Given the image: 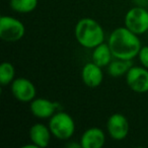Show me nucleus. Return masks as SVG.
I'll use <instances>...</instances> for the list:
<instances>
[{
    "mask_svg": "<svg viewBox=\"0 0 148 148\" xmlns=\"http://www.w3.org/2000/svg\"><path fill=\"white\" fill-rule=\"evenodd\" d=\"M49 128L54 137L60 140H68L74 134L75 123L69 114L60 111L50 118Z\"/></svg>",
    "mask_w": 148,
    "mask_h": 148,
    "instance_id": "3",
    "label": "nucleus"
},
{
    "mask_svg": "<svg viewBox=\"0 0 148 148\" xmlns=\"http://www.w3.org/2000/svg\"><path fill=\"white\" fill-rule=\"evenodd\" d=\"M12 95L21 103H31L36 97V87L31 80L23 77L16 78L11 82Z\"/></svg>",
    "mask_w": 148,
    "mask_h": 148,
    "instance_id": "7",
    "label": "nucleus"
},
{
    "mask_svg": "<svg viewBox=\"0 0 148 148\" xmlns=\"http://www.w3.org/2000/svg\"><path fill=\"white\" fill-rule=\"evenodd\" d=\"M81 78L86 86L95 88L101 84L103 79V73L101 67L93 62L86 63L81 70Z\"/></svg>",
    "mask_w": 148,
    "mask_h": 148,
    "instance_id": "10",
    "label": "nucleus"
},
{
    "mask_svg": "<svg viewBox=\"0 0 148 148\" xmlns=\"http://www.w3.org/2000/svg\"><path fill=\"white\" fill-rule=\"evenodd\" d=\"M51 130L44 124L37 123L29 129V139L37 147L45 148L49 145L51 138Z\"/></svg>",
    "mask_w": 148,
    "mask_h": 148,
    "instance_id": "12",
    "label": "nucleus"
},
{
    "mask_svg": "<svg viewBox=\"0 0 148 148\" xmlns=\"http://www.w3.org/2000/svg\"><path fill=\"white\" fill-rule=\"evenodd\" d=\"M113 53L111 51L109 44L103 43L95 47L92 51V62L99 65V67H105V66H109V64L112 62L113 59Z\"/></svg>",
    "mask_w": 148,
    "mask_h": 148,
    "instance_id": "13",
    "label": "nucleus"
},
{
    "mask_svg": "<svg viewBox=\"0 0 148 148\" xmlns=\"http://www.w3.org/2000/svg\"><path fill=\"white\" fill-rule=\"evenodd\" d=\"M131 60H122L117 59L112 61L108 66V72L113 77H120L124 74H127L129 69L132 67Z\"/></svg>",
    "mask_w": 148,
    "mask_h": 148,
    "instance_id": "14",
    "label": "nucleus"
},
{
    "mask_svg": "<svg viewBox=\"0 0 148 148\" xmlns=\"http://www.w3.org/2000/svg\"><path fill=\"white\" fill-rule=\"evenodd\" d=\"M59 103L49 101L47 99H35L31 101V112L35 117L39 119H49L57 112L61 111Z\"/></svg>",
    "mask_w": 148,
    "mask_h": 148,
    "instance_id": "9",
    "label": "nucleus"
},
{
    "mask_svg": "<svg viewBox=\"0 0 148 148\" xmlns=\"http://www.w3.org/2000/svg\"><path fill=\"white\" fill-rule=\"evenodd\" d=\"M109 46L114 58L132 60L138 56L141 49V42L138 35L126 27H118L110 35Z\"/></svg>",
    "mask_w": 148,
    "mask_h": 148,
    "instance_id": "1",
    "label": "nucleus"
},
{
    "mask_svg": "<svg viewBox=\"0 0 148 148\" xmlns=\"http://www.w3.org/2000/svg\"><path fill=\"white\" fill-rule=\"evenodd\" d=\"M138 57H139V60L142 65L148 69V46L141 47L139 54H138Z\"/></svg>",
    "mask_w": 148,
    "mask_h": 148,
    "instance_id": "17",
    "label": "nucleus"
},
{
    "mask_svg": "<svg viewBox=\"0 0 148 148\" xmlns=\"http://www.w3.org/2000/svg\"><path fill=\"white\" fill-rule=\"evenodd\" d=\"M25 27L21 21L8 15L0 17V38L5 42H17L25 36Z\"/></svg>",
    "mask_w": 148,
    "mask_h": 148,
    "instance_id": "4",
    "label": "nucleus"
},
{
    "mask_svg": "<svg viewBox=\"0 0 148 148\" xmlns=\"http://www.w3.org/2000/svg\"><path fill=\"white\" fill-rule=\"evenodd\" d=\"M107 129L110 136L114 140L120 141V140L125 139L128 136L130 125L127 118L123 114L115 113L108 120Z\"/></svg>",
    "mask_w": 148,
    "mask_h": 148,
    "instance_id": "8",
    "label": "nucleus"
},
{
    "mask_svg": "<svg viewBox=\"0 0 148 148\" xmlns=\"http://www.w3.org/2000/svg\"><path fill=\"white\" fill-rule=\"evenodd\" d=\"M75 38L80 46L87 49H95L105 42V32L97 21L84 17L75 25Z\"/></svg>",
    "mask_w": 148,
    "mask_h": 148,
    "instance_id": "2",
    "label": "nucleus"
},
{
    "mask_svg": "<svg viewBox=\"0 0 148 148\" xmlns=\"http://www.w3.org/2000/svg\"><path fill=\"white\" fill-rule=\"evenodd\" d=\"M11 9L18 13H29L38 6V0H10Z\"/></svg>",
    "mask_w": 148,
    "mask_h": 148,
    "instance_id": "15",
    "label": "nucleus"
},
{
    "mask_svg": "<svg viewBox=\"0 0 148 148\" xmlns=\"http://www.w3.org/2000/svg\"><path fill=\"white\" fill-rule=\"evenodd\" d=\"M126 82L128 86L137 93L148 91V69L138 66H132L126 74Z\"/></svg>",
    "mask_w": 148,
    "mask_h": 148,
    "instance_id": "6",
    "label": "nucleus"
},
{
    "mask_svg": "<svg viewBox=\"0 0 148 148\" xmlns=\"http://www.w3.org/2000/svg\"><path fill=\"white\" fill-rule=\"evenodd\" d=\"M105 132L97 127H92L85 130L80 138L82 148H101L105 145Z\"/></svg>",
    "mask_w": 148,
    "mask_h": 148,
    "instance_id": "11",
    "label": "nucleus"
},
{
    "mask_svg": "<svg viewBox=\"0 0 148 148\" xmlns=\"http://www.w3.org/2000/svg\"><path fill=\"white\" fill-rule=\"evenodd\" d=\"M125 27L136 35H142L148 31V11L145 7L135 6L125 15Z\"/></svg>",
    "mask_w": 148,
    "mask_h": 148,
    "instance_id": "5",
    "label": "nucleus"
},
{
    "mask_svg": "<svg viewBox=\"0 0 148 148\" xmlns=\"http://www.w3.org/2000/svg\"><path fill=\"white\" fill-rule=\"evenodd\" d=\"M15 68L10 62H3L0 66V83L2 86L8 85L14 80Z\"/></svg>",
    "mask_w": 148,
    "mask_h": 148,
    "instance_id": "16",
    "label": "nucleus"
},
{
    "mask_svg": "<svg viewBox=\"0 0 148 148\" xmlns=\"http://www.w3.org/2000/svg\"><path fill=\"white\" fill-rule=\"evenodd\" d=\"M136 6L148 7V0H133Z\"/></svg>",
    "mask_w": 148,
    "mask_h": 148,
    "instance_id": "18",
    "label": "nucleus"
}]
</instances>
